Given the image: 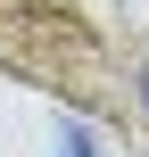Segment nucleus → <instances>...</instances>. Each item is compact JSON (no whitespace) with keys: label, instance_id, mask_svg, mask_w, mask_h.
<instances>
[{"label":"nucleus","instance_id":"nucleus-2","mask_svg":"<svg viewBox=\"0 0 149 157\" xmlns=\"http://www.w3.org/2000/svg\"><path fill=\"white\" fill-rule=\"evenodd\" d=\"M66 157H91V149H83V141H66Z\"/></svg>","mask_w":149,"mask_h":157},{"label":"nucleus","instance_id":"nucleus-1","mask_svg":"<svg viewBox=\"0 0 149 157\" xmlns=\"http://www.w3.org/2000/svg\"><path fill=\"white\" fill-rule=\"evenodd\" d=\"M141 108H149V58H141Z\"/></svg>","mask_w":149,"mask_h":157}]
</instances>
